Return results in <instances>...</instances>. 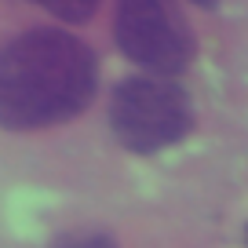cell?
Listing matches in <instances>:
<instances>
[{
	"mask_svg": "<svg viewBox=\"0 0 248 248\" xmlns=\"http://www.w3.org/2000/svg\"><path fill=\"white\" fill-rule=\"evenodd\" d=\"M51 248H117V241L106 233H70V237L55 241Z\"/></svg>",
	"mask_w": 248,
	"mask_h": 248,
	"instance_id": "cell-5",
	"label": "cell"
},
{
	"mask_svg": "<svg viewBox=\"0 0 248 248\" xmlns=\"http://www.w3.org/2000/svg\"><path fill=\"white\" fill-rule=\"evenodd\" d=\"M99 88V59L73 33L30 30L0 51V128L37 132L73 121Z\"/></svg>",
	"mask_w": 248,
	"mask_h": 248,
	"instance_id": "cell-1",
	"label": "cell"
},
{
	"mask_svg": "<svg viewBox=\"0 0 248 248\" xmlns=\"http://www.w3.org/2000/svg\"><path fill=\"white\" fill-rule=\"evenodd\" d=\"M194 128V102L175 77H128L109 99V132L132 154H157L175 146Z\"/></svg>",
	"mask_w": 248,
	"mask_h": 248,
	"instance_id": "cell-2",
	"label": "cell"
},
{
	"mask_svg": "<svg viewBox=\"0 0 248 248\" xmlns=\"http://www.w3.org/2000/svg\"><path fill=\"white\" fill-rule=\"evenodd\" d=\"M117 47L157 77H179L194 62V33L175 0H117Z\"/></svg>",
	"mask_w": 248,
	"mask_h": 248,
	"instance_id": "cell-3",
	"label": "cell"
},
{
	"mask_svg": "<svg viewBox=\"0 0 248 248\" xmlns=\"http://www.w3.org/2000/svg\"><path fill=\"white\" fill-rule=\"evenodd\" d=\"M194 4H197V8H216L219 0H194Z\"/></svg>",
	"mask_w": 248,
	"mask_h": 248,
	"instance_id": "cell-6",
	"label": "cell"
},
{
	"mask_svg": "<svg viewBox=\"0 0 248 248\" xmlns=\"http://www.w3.org/2000/svg\"><path fill=\"white\" fill-rule=\"evenodd\" d=\"M33 4H40L44 11H51L62 22H88L95 15V8H99V0H33Z\"/></svg>",
	"mask_w": 248,
	"mask_h": 248,
	"instance_id": "cell-4",
	"label": "cell"
}]
</instances>
